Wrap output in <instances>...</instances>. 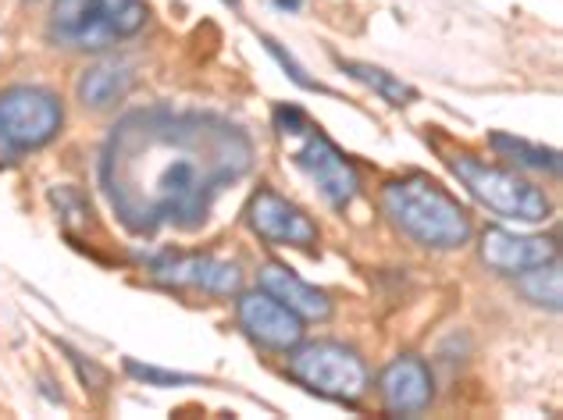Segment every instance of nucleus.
I'll return each mask as SVG.
<instances>
[{
	"instance_id": "obj_13",
	"label": "nucleus",
	"mask_w": 563,
	"mask_h": 420,
	"mask_svg": "<svg viewBox=\"0 0 563 420\" xmlns=\"http://www.w3.org/2000/svg\"><path fill=\"white\" fill-rule=\"evenodd\" d=\"M257 278H261V289L272 292L278 303H286L300 321H329L332 318V299L321 289H314V285H307L296 272H289L286 264H264Z\"/></svg>"
},
{
	"instance_id": "obj_18",
	"label": "nucleus",
	"mask_w": 563,
	"mask_h": 420,
	"mask_svg": "<svg viewBox=\"0 0 563 420\" xmlns=\"http://www.w3.org/2000/svg\"><path fill=\"white\" fill-rule=\"evenodd\" d=\"M125 371L132 374V378H140L146 385H192L197 378L192 374H179V371H157V367H143L136 364V360H129Z\"/></svg>"
},
{
	"instance_id": "obj_10",
	"label": "nucleus",
	"mask_w": 563,
	"mask_h": 420,
	"mask_svg": "<svg viewBox=\"0 0 563 420\" xmlns=\"http://www.w3.org/2000/svg\"><path fill=\"white\" fill-rule=\"evenodd\" d=\"M235 318H240L243 332L254 342H261L264 350L289 353L292 346H300L303 342V321L264 289L243 292L240 303H235Z\"/></svg>"
},
{
	"instance_id": "obj_9",
	"label": "nucleus",
	"mask_w": 563,
	"mask_h": 420,
	"mask_svg": "<svg viewBox=\"0 0 563 420\" xmlns=\"http://www.w3.org/2000/svg\"><path fill=\"white\" fill-rule=\"evenodd\" d=\"M246 221L254 235H261L264 243L275 246H296V250H314L318 246V224L307 218V210L289 203L286 197H278L275 189L254 192V200L246 207Z\"/></svg>"
},
{
	"instance_id": "obj_11",
	"label": "nucleus",
	"mask_w": 563,
	"mask_h": 420,
	"mask_svg": "<svg viewBox=\"0 0 563 420\" xmlns=\"http://www.w3.org/2000/svg\"><path fill=\"white\" fill-rule=\"evenodd\" d=\"M378 393L389 413H399V417L421 413L428 410V402H432V371H428L424 360L418 356H399L382 371Z\"/></svg>"
},
{
	"instance_id": "obj_3",
	"label": "nucleus",
	"mask_w": 563,
	"mask_h": 420,
	"mask_svg": "<svg viewBox=\"0 0 563 420\" xmlns=\"http://www.w3.org/2000/svg\"><path fill=\"white\" fill-rule=\"evenodd\" d=\"M151 19L143 0H62L54 11L51 40L68 51H108L136 36Z\"/></svg>"
},
{
	"instance_id": "obj_1",
	"label": "nucleus",
	"mask_w": 563,
	"mask_h": 420,
	"mask_svg": "<svg viewBox=\"0 0 563 420\" xmlns=\"http://www.w3.org/2000/svg\"><path fill=\"white\" fill-rule=\"evenodd\" d=\"M254 168V143L229 118L189 108L132 111L111 129L100 183L136 235L197 232L214 200Z\"/></svg>"
},
{
	"instance_id": "obj_19",
	"label": "nucleus",
	"mask_w": 563,
	"mask_h": 420,
	"mask_svg": "<svg viewBox=\"0 0 563 420\" xmlns=\"http://www.w3.org/2000/svg\"><path fill=\"white\" fill-rule=\"evenodd\" d=\"M264 40V47H268L272 51V57H275V62L282 65V68H286L289 71V79L296 82V86H303V89H321L314 79H310V75L303 71V65L300 62H296V57L292 54H286V51H282V43H275L272 36H261Z\"/></svg>"
},
{
	"instance_id": "obj_20",
	"label": "nucleus",
	"mask_w": 563,
	"mask_h": 420,
	"mask_svg": "<svg viewBox=\"0 0 563 420\" xmlns=\"http://www.w3.org/2000/svg\"><path fill=\"white\" fill-rule=\"evenodd\" d=\"M275 8H289V11H296V8H300V0H275Z\"/></svg>"
},
{
	"instance_id": "obj_5",
	"label": "nucleus",
	"mask_w": 563,
	"mask_h": 420,
	"mask_svg": "<svg viewBox=\"0 0 563 420\" xmlns=\"http://www.w3.org/2000/svg\"><path fill=\"white\" fill-rule=\"evenodd\" d=\"M65 125L62 100L51 89L14 86L0 93V157H22L29 150L47 146Z\"/></svg>"
},
{
	"instance_id": "obj_6",
	"label": "nucleus",
	"mask_w": 563,
	"mask_h": 420,
	"mask_svg": "<svg viewBox=\"0 0 563 420\" xmlns=\"http://www.w3.org/2000/svg\"><path fill=\"white\" fill-rule=\"evenodd\" d=\"M289 374L310 393L335 402H357L367 393V367L350 346L339 342H307L292 346Z\"/></svg>"
},
{
	"instance_id": "obj_8",
	"label": "nucleus",
	"mask_w": 563,
	"mask_h": 420,
	"mask_svg": "<svg viewBox=\"0 0 563 420\" xmlns=\"http://www.w3.org/2000/svg\"><path fill=\"white\" fill-rule=\"evenodd\" d=\"M151 278L168 289H203L211 296H232L243 289L240 264L203 257V253H157L151 261Z\"/></svg>"
},
{
	"instance_id": "obj_15",
	"label": "nucleus",
	"mask_w": 563,
	"mask_h": 420,
	"mask_svg": "<svg viewBox=\"0 0 563 420\" xmlns=\"http://www.w3.org/2000/svg\"><path fill=\"white\" fill-rule=\"evenodd\" d=\"M339 68L350 71L353 79L364 82L367 89H375L382 100H389L393 108H407V103L418 100V89L407 86L404 79H396L385 68H375V65H364V62H339Z\"/></svg>"
},
{
	"instance_id": "obj_2",
	"label": "nucleus",
	"mask_w": 563,
	"mask_h": 420,
	"mask_svg": "<svg viewBox=\"0 0 563 420\" xmlns=\"http://www.w3.org/2000/svg\"><path fill=\"white\" fill-rule=\"evenodd\" d=\"M382 207L407 239L424 250H461L471 239V214L432 178H393L382 189Z\"/></svg>"
},
{
	"instance_id": "obj_7",
	"label": "nucleus",
	"mask_w": 563,
	"mask_h": 420,
	"mask_svg": "<svg viewBox=\"0 0 563 420\" xmlns=\"http://www.w3.org/2000/svg\"><path fill=\"white\" fill-rule=\"evenodd\" d=\"M300 136H303V146L296 150L300 172L318 186V192L329 207H335V210L350 207L361 189V175L353 168V161L314 125H307Z\"/></svg>"
},
{
	"instance_id": "obj_21",
	"label": "nucleus",
	"mask_w": 563,
	"mask_h": 420,
	"mask_svg": "<svg viewBox=\"0 0 563 420\" xmlns=\"http://www.w3.org/2000/svg\"><path fill=\"white\" fill-rule=\"evenodd\" d=\"M225 4H229V8H235V11H240V4H243V0H225Z\"/></svg>"
},
{
	"instance_id": "obj_12",
	"label": "nucleus",
	"mask_w": 563,
	"mask_h": 420,
	"mask_svg": "<svg viewBox=\"0 0 563 420\" xmlns=\"http://www.w3.org/2000/svg\"><path fill=\"white\" fill-rule=\"evenodd\" d=\"M556 257V243L545 235H517L507 229H488L482 235V261L499 275H521Z\"/></svg>"
},
{
	"instance_id": "obj_16",
	"label": "nucleus",
	"mask_w": 563,
	"mask_h": 420,
	"mask_svg": "<svg viewBox=\"0 0 563 420\" xmlns=\"http://www.w3.org/2000/svg\"><path fill=\"white\" fill-rule=\"evenodd\" d=\"M517 289H521V296L531 299L536 307L560 310L563 278H560V264H556V257H553V261H545V264H539V267H528V272L517 275Z\"/></svg>"
},
{
	"instance_id": "obj_4",
	"label": "nucleus",
	"mask_w": 563,
	"mask_h": 420,
	"mask_svg": "<svg viewBox=\"0 0 563 420\" xmlns=\"http://www.w3.org/2000/svg\"><path fill=\"white\" fill-rule=\"evenodd\" d=\"M450 168L461 183L471 189V197L485 203L488 210H496L499 218L510 221H525V224H539L550 218V200L539 186H531L528 178L493 168V164H482L478 157L456 154L450 157Z\"/></svg>"
},
{
	"instance_id": "obj_17",
	"label": "nucleus",
	"mask_w": 563,
	"mask_h": 420,
	"mask_svg": "<svg viewBox=\"0 0 563 420\" xmlns=\"http://www.w3.org/2000/svg\"><path fill=\"white\" fill-rule=\"evenodd\" d=\"M493 150L503 157H510L514 164H521V168H536V172H550V175L560 172L556 150H545V146L528 143V140H514V136H507V132H493Z\"/></svg>"
},
{
	"instance_id": "obj_14",
	"label": "nucleus",
	"mask_w": 563,
	"mask_h": 420,
	"mask_svg": "<svg viewBox=\"0 0 563 420\" xmlns=\"http://www.w3.org/2000/svg\"><path fill=\"white\" fill-rule=\"evenodd\" d=\"M132 89V71L118 62H103L90 71H82L79 79V100L86 108L93 111H103V108H114V103H122Z\"/></svg>"
}]
</instances>
